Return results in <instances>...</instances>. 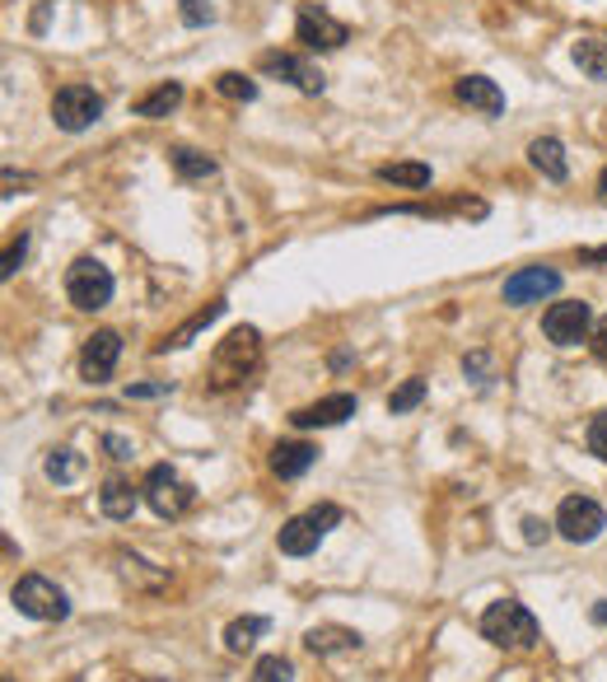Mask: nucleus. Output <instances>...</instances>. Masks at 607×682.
Returning a JSON list of instances; mask_svg holds the SVG:
<instances>
[{"mask_svg":"<svg viewBox=\"0 0 607 682\" xmlns=\"http://www.w3.org/2000/svg\"><path fill=\"white\" fill-rule=\"evenodd\" d=\"M257 365H262V337H257V327H234L211 356V383L215 389H238V383H248L257 374Z\"/></svg>","mask_w":607,"mask_h":682,"instance_id":"nucleus-1","label":"nucleus"},{"mask_svg":"<svg viewBox=\"0 0 607 682\" xmlns=\"http://www.w3.org/2000/svg\"><path fill=\"white\" fill-rule=\"evenodd\" d=\"M481 636L495 645V650H533L537 645V617L514 603V599H500L481 612Z\"/></svg>","mask_w":607,"mask_h":682,"instance_id":"nucleus-2","label":"nucleus"},{"mask_svg":"<svg viewBox=\"0 0 607 682\" xmlns=\"http://www.w3.org/2000/svg\"><path fill=\"white\" fill-rule=\"evenodd\" d=\"M141 496H145V505H150V510L160 515V519H183L187 510H192V500H197L192 482H187L173 463H154V467L145 472Z\"/></svg>","mask_w":607,"mask_h":682,"instance_id":"nucleus-3","label":"nucleus"},{"mask_svg":"<svg viewBox=\"0 0 607 682\" xmlns=\"http://www.w3.org/2000/svg\"><path fill=\"white\" fill-rule=\"evenodd\" d=\"M113 290H117V281H113V271L103 267L98 257H75L71 271H66V300H71L75 309H84V313L108 309Z\"/></svg>","mask_w":607,"mask_h":682,"instance_id":"nucleus-4","label":"nucleus"},{"mask_svg":"<svg viewBox=\"0 0 607 682\" xmlns=\"http://www.w3.org/2000/svg\"><path fill=\"white\" fill-rule=\"evenodd\" d=\"M10 603L33 622H66L71 617V599H66L47 575H20L10 589Z\"/></svg>","mask_w":607,"mask_h":682,"instance_id":"nucleus-5","label":"nucleus"},{"mask_svg":"<svg viewBox=\"0 0 607 682\" xmlns=\"http://www.w3.org/2000/svg\"><path fill=\"white\" fill-rule=\"evenodd\" d=\"M341 523V510L337 505H318V510H308V515H294L281 523V533H276V547H281L285 556H308V552H318V542L327 529H337Z\"/></svg>","mask_w":607,"mask_h":682,"instance_id":"nucleus-6","label":"nucleus"},{"mask_svg":"<svg viewBox=\"0 0 607 682\" xmlns=\"http://www.w3.org/2000/svg\"><path fill=\"white\" fill-rule=\"evenodd\" d=\"M98 117H103V94L94 84H61L51 94V122L61 131H90Z\"/></svg>","mask_w":607,"mask_h":682,"instance_id":"nucleus-7","label":"nucleus"},{"mask_svg":"<svg viewBox=\"0 0 607 682\" xmlns=\"http://www.w3.org/2000/svg\"><path fill=\"white\" fill-rule=\"evenodd\" d=\"M294 38H300L308 51H337V47H346V38H351V28H346L337 14H327L323 5H300L294 10Z\"/></svg>","mask_w":607,"mask_h":682,"instance_id":"nucleus-8","label":"nucleus"},{"mask_svg":"<svg viewBox=\"0 0 607 682\" xmlns=\"http://www.w3.org/2000/svg\"><path fill=\"white\" fill-rule=\"evenodd\" d=\"M542 332L551 346H580L588 342V332H594V309L584 300H561L542 313Z\"/></svg>","mask_w":607,"mask_h":682,"instance_id":"nucleus-9","label":"nucleus"},{"mask_svg":"<svg viewBox=\"0 0 607 682\" xmlns=\"http://www.w3.org/2000/svg\"><path fill=\"white\" fill-rule=\"evenodd\" d=\"M607 529V515L594 496H565L557 510V533L565 542H594Z\"/></svg>","mask_w":607,"mask_h":682,"instance_id":"nucleus-10","label":"nucleus"},{"mask_svg":"<svg viewBox=\"0 0 607 682\" xmlns=\"http://www.w3.org/2000/svg\"><path fill=\"white\" fill-rule=\"evenodd\" d=\"M257 71H262V76H276V80H290L294 90H304V94H323V90H327V76H323L308 57H294V51H262Z\"/></svg>","mask_w":607,"mask_h":682,"instance_id":"nucleus-11","label":"nucleus"},{"mask_svg":"<svg viewBox=\"0 0 607 682\" xmlns=\"http://www.w3.org/2000/svg\"><path fill=\"white\" fill-rule=\"evenodd\" d=\"M117 360H121V332L98 327L94 337L84 342V351H80V374L90 383H108L113 370H117Z\"/></svg>","mask_w":607,"mask_h":682,"instance_id":"nucleus-12","label":"nucleus"},{"mask_svg":"<svg viewBox=\"0 0 607 682\" xmlns=\"http://www.w3.org/2000/svg\"><path fill=\"white\" fill-rule=\"evenodd\" d=\"M561 290V271L557 267H524L505 281V304L524 309V304H542L547 294Z\"/></svg>","mask_w":607,"mask_h":682,"instance_id":"nucleus-13","label":"nucleus"},{"mask_svg":"<svg viewBox=\"0 0 607 682\" xmlns=\"http://www.w3.org/2000/svg\"><path fill=\"white\" fill-rule=\"evenodd\" d=\"M355 416V393H332V397H318L308 407L290 412V426L294 430H327V426H341Z\"/></svg>","mask_w":607,"mask_h":682,"instance_id":"nucleus-14","label":"nucleus"},{"mask_svg":"<svg viewBox=\"0 0 607 682\" xmlns=\"http://www.w3.org/2000/svg\"><path fill=\"white\" fill-rule=\"evenodd\" d=\"M308 645V655H318V659H337V655H355L364 636L351 632V626H337V622H327V626H314V632L304 636Z\"/></svg>","mask_w":607,"mask_h":682,"instance_id":"nucleus-15","label":"nucleus"},{"mask_svg":"<svg viewBox=\"0 0 607 682\" xmlns=\"http://www.w3.org/2000/svg\"><path fill=\"white\" fill-rule=\"evenodd\" d=\"M454 94H458V103L477 108L481 117H500V113H505V94H500V84L486 80V76H463L454 84Z\"/></svg>","mask_w":607,"mask_h":682,"instance_id":"nucleus-16","label":"nucleus"},{"mask_svg":"<svg viewBox=\"0 0 607 682\" xmlns=\"http://www.w3.org/2000/svg\"><path fill=\"white\" fill-rule=\"evenodd\" d=\"M314 463H318V444H308V440H281V444L271 449V472L281 482L304 477Z\"/></svg>","mask_w":607,"mask_h":682,"instance_id":"nucleus-17","label":"nucleus"},{"mask_svg":"<svg viewBox=\"0 0 607 682\" xmlns=\"http://www.w3.org/2000/svg\"><path fill=\"white\" fill-rule=\"evenodd\" d=\"M528 164L542 173V178H551V183H565V173H570L565 146L557 141V136H537V141L528 146Z\"/></svg>","mask_w":607,"mask_h":682,"instance_id":"nucleus-18","label":"nucleus"},{"mask_svg":"<svg viewBox=\"0 0 607 682\" xmlns=\"http://www.w3.org/2000/svg\"><path fill=\"white\" fill-rule=\"evenodd\" d=\"M178 103H183V84H178V80H164V84H154L150 94L136 99L131 113L145 117V122H160V117H168L173 108H178Z\"/></svg>","mask_w":607,"mask_h":682,"instance_id":"nucleus-19","label":"nucleus"},{"mask_svg":"<svg viewBox=\"0 0 607 682\" xmlns=\"http://www.w3.org/2000/svg\"><path fill=\"white\" fill-rule=\"evenodd\" d=\"M136 505H141V492H136L131 482H121V477H108L103 482V492H98V510L108 515V519H131L136 515Z\"/></svg>","mask_w":607,"mask_h":682,"instance_id":"nucleus-20","label":"nucleus"},{"mask_svg":"<svg viewBox=\"0 0 607 682\" xmlns=\"http://www.w3.org/2000/svg\"><path fill=\"white\" fill-rule=\"evenodd\" d=\"M168 164H173V173H178L183 183H201V178H215V173H220V164L211 160V154L192 150V146H173L168 150Z\"/></svg>","mask_w":607,"mask_h":682,"instance_id":"nucleus-21","label":"nucleus"},{"mask_svg":"<svg viewBox=\"0 0 607 682\" xmlns=\"http://www.w3.org/2000/svg\"><path fill=\"white\" fill-rule=\"evenodd\" d=\"M430 164H421V160H397V164H378V183H393V187H407V192H421V187H430Z\"/></svg>","mask_w":607,"mask_h":682,"instance_id":"nucleus-22","label":"nucleus"},{"mask_svg":"<svg viewBox=\"0 0 607 682\" xmlns=\"http://www.w3.org/2000/svg\"><path fill=\"white\" fill-rule=\"evenodd\" d=\"M570 57H575V66H580L588 80L607 84V38H575Z\"/></svg>","mask_w":607,"mask_h":682,"instance_id":"nucleus-23","label":"nucleus"},{"mask_svg":"<svg viewBox=\"0 0 607 682\" xmlns=\"http://www.w3.org/2000/svg\"><path fill=\"white\" fill-rule=\"evenodd\" d=\"M220 313H224V300H211V304H206V309L197 313V319H187L178 332H168V337H164L160 346H154V351H160V356H164V351H178V346H187V342H192L201 327H211V323L220 319Z\"/></svg>","mask_w":607,"mask_h":682,"instance_id":"nucleus-24","label":"nucleus"},{"mask_svg":"<svg viewBox=\"0 0 607 682\" xmlns=\"http://www.w3.org/2000/svg\"><path fill=\"white\" fill-rule=\"evenodd\" d=\"M267 626H271L267 617H234L230 626H224V650H230V655H248Z\"/></svg>","mask_w":607,"mask_h":682,"instance_id":"nucleus-25","label":"nucleus"},{"mask_svg":"<svg viewBox=\"0 0 607 682\" xmlns=\"http://www.w3.org/2000/svg\"><path fill=\"white\" fill-rule=\"evenodd\" d=\"M215 94L234 99V103H253V99H257V80L243 76V71H220V76H215Z\"/></svg>","mask_w":607,"mask_h":682,"instance_id":"nucleus-26","label":"nucleus"},{"mask_svg":"<svg viewBox=\"0 0 607 682\" xmlns=\"http://www.w3.org/2000/svg\"><path fill=\"white\" fill-rule=\"evenodd\" d=\"M80 467H84V459H80L75 449H51V453H47V477H51V482H61V486H66V482H75V477H80Z\"/></svg>","mask_w":607,"mask_h":682,"instance_id":"nucleus-27","label":"nucleus"},{"mask_svg":"<svg viewBox=\"0 0 607 682\" xmlns=\"http://www.w3.org/2000/svg\"><path fill=\"white\" fill-rule=\"evenodd\" d=\"M117 566H121V580H127V585H141V589H160V585H164V570H145L141 556H127V552H121Z\"/></svg>","mask_w":607,"mask_h":682,"instance_id":"nucleus-28","label":"nucleus"},{"mask_svg":"<svg viewBox=\"0 0 607 682\" xmlns=\"http://www.w3.org/2000/svg\"><path fill=\"white\" fill-rule=\"evenodd\" d=\"M248 682H294V663L285 655H262L253 663V678Z\"/></svg>","mask_w":607,"mask_h":682,"instance_id":"nucleus-29","label":"nucleus"},{"mask_svg":"<svg viewBox=\"0 0 607 682\" xmlns=\"http://www.w3.org/2000/svg\"><path fill=\"white\" fill-rule=\"evenodd\" d=\"M421 402H425V379H407L402 389L388 397V412L402 416V412H411V407H421Z\"/></svg>","mask_w":607,"mask_h":682,"instance_id":"nucleus-30","label":"nucleus"},{"mask_svg":"<svg viewBox=\"0 0 607 682\" xmlns=\"http://www.w3.org/2000/svg\"><path fill=\"white\" fill-rule=\"evenodd\" d=\"M178 20H183L187 28L215 24V0H178Z\"/></svg>","mask_w":607,"mask_h":682,"instance_id":"nucleus-31","label":"nucleus"},{"mask_svg":"<svg viewBox=\"0 0 607 682\" xmlns=\"http://www.w3.org/2000/svg\"><path fill=\"white\" fill-rule=\"evenodd\" d=\"M584 440H588V453L607 463V412H598L594 421H588V435H584Z\"/></svg>","mask_w":607,"mask_h":682,"instance_id":"nucleus-32","label":"nucleus"},{"mask_svg":"<svg viewBox=\"0 0 607 682\" xmlns=\"http://www.w3.org/2000/svg\"><path fill=\"white\" fill-rule=\"evenodd\" d=\"M24 253H28V234H20V239H10V248H5V267H0V276H10L20 271V262H24Z\"/></svg>","mask_w":607,"mask_h":682,"instance_id":"nucleus-33","label":"nucleus"},{"mask_svg":"<svg viewBox=\"0 0 607 682\" xmlns=\"http://www.w3.org/2000/svg\"><path fill=\"white\" fill-rule=\"evenodd\" d=\"M551 529H557V523H547V519L528 515V519H524V542H528V547H537V542H547V537H551Z\"/></svg>","mask_w":607,"mask_h":682,"instance_id":"nucleus-34","label":"nucleus"},{"mask_svg":"<svg viewBox=\"0 0 607 682\" xmlns=\"http://www.w3.org/2000/svg\"><path fill=\"white\" fill-rule=\"evenodd\" d=\"M463 370L472 374L477 383H486V374H491V356H481V351H477V356H467V360H463Z\"/></svg>","mask_w":607,"mask_h":682,"instance_id":"nucleus-35","label":"nucleus"},{"mask_svg":"<svg viewBox=\"0 0 607 682\" xmlns=\"http://www.w3.org/2000/svg\"><path fill=\"white\" fill-rule=\"evenodd\" d=\"M588 346H594V356L607 365V319L594 323V332H588Z\"/></svg>","mask_w":607,"mask_h":682,"instance_id":"nucleus-36","label":"nucleus"},{"mask_svg":"<svg viewBox=\"0 0 607 682\" xmlns=\"http://www.w3.org/2000/svg\"><path fill=\"white\" fill-rule=\"evenodd\" d=\"M103 449H108V459H131V440H121V435H103Z\"/></svg>","mask_w":607,"mask_h":682,"instance_id":"nucleus-37","label":"nucleus"},{"mask_svg":"<svg viewBox=\"0 0 607 682\" xmlns=\"http://www.w3.org/2000/svg\"><path fill=\"white\" fill-rule=\"evenodd\" d=\"M164 393H173V383H131L127 389V397H164Z\"/></svg>","mask_w":607,"mask_h":682,"instance_id":"nucleus-38","label":"nucleus"},{"mask_svg":"<svg viewBox=\"0 0 607 682\" xmlns=\"http://www.w3.org/2000/svg\"><path fill=\"white\" fill-rule=\"evenodd\" d=\"M580 257H584V262H607V243H603V248H584Z\"/></svg>","mask_w":607,"mask_h":682,"instance_id":"nucleus-39","label":"nucleus"},{"mask_svg":"<svg viewBox=\"0 0 607 682\" xmlns=\"http://www.w3.org/2000/svg\"><path fill=\"white\" fill-rule=\"evenodd\" d=\"M594 622H598V626H607V599H603V603H594Z\"/></svg>","mask_w":607,"mask_h":682,"instance_id":"nucleus-40","label":"nucleus"},{"mask_svg":"<svg viewBox=\"0 0 607 682\" xmlns=\"http://www.w3.org/2000/svg\"><path fill=\"white\" fill-rule=\"evenodd\" d=\"M598 192H603V201H607V169L598 173Z\"/></svg>","mask_w":607,"mask_h":682,"instance_id":"nucleus-41","label":"nucleus"},{"mask_svg":"<svg viewBox=\"0 0 607 682\" xmlns=\"http://www.w3.org/2000/svg\"><path fill=\"white\" fill-rule=\"evenodd\" d=\"M141 682H164V678H141Z\"/></svg>","mask_w":607,"mask_h":682,"instance_id":"nucleus-42","label":"nucleus"},{"mask_svg":"<svg viewBox=\"0 0 607 682\" xmlns=\"http://www.w3.org/2000/svg\"><path fill=\"white\" fill-rule=\"evenodd\" d=\"M5 682H14V678H5Z\"/></svg>","mask_w":607,"mask_h":682,"instance_id":"nucleus-43","label":"nucleus"}]
</instances>
